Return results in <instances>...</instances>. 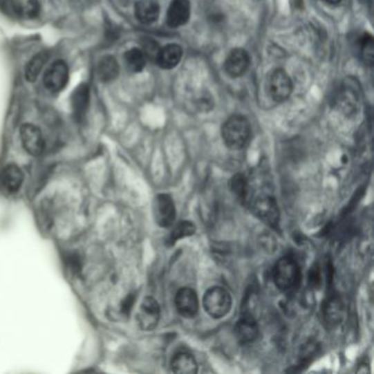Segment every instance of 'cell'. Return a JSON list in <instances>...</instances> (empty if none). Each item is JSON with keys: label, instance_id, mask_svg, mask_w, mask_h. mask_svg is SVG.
I'll list each match as a JSON object with an SVG mask.
<instances>
[{"label": "cell", "instance_id": "cell-19", "mask_svg": "<svg viewBox=\"0 0 374 374\" xmlns=\"http://www.w3.org/2000/svg\"><path fill=\"white\" fill-rule=\"evenodd\" d=\"M135 16L142 24H153L160 17V6L154 0H140L135 6Z\"/></svg>", "mask_w": 374, "mask_h": 374}, {"label": "cell", "instance_id": "cell-21", "mask_svg": "<svg viewBox=\"0 0 374 374\" xmlns=\"http://www.w3.org/2000/svg\"><path fill=\"white\" fill-rule=\"evenodd\" d=\"M98 77L101 82H110L117 80L119 76L120 67L117 59L112 56H104L98 64Z\"/></svg>", "mask_w": 374, "mask_h": 374}, {"label": "cell", "instance_id": "cell-13", "mask_svg": "<svg viewBox=\"0 0 374 374\" xmlns=\"http://www.w3.org/2000/svg\"><path fill=\"white\" fill-rule=\"evenodd\" d=\"M250 64V54L243 48H235L226 57L224 69L228 76L233 78L241 77L246 73Z\"/></svg>", "mask_w": 374, "mask_h": 374}, {"label": "cell", "instance_id": "cell-9", "mask_svg": "<svg viewBox=\"0 0 374 374\" xmlns=\"http://www.w3.org/2000/svg\"><path fill=\"white\" fill-rule=\"evenodd\" d=\"M359 88H357L356 82H349L344 84L338 91L337 96L335 98L336 106L338 109L345 112L346 114L355 113L358 109L360 102V95Z\"/></svg>", "mask_w": 374, "mask_h": 374}, {"label": "cell", "instance_id": "cell-27", "mask_svg": "<svg viewBox=\"0 0 374 374\" xmlns=\"http://www.w3.org/2000/svg\"><path fill=\"white\" fill-rule=\"evenodd\" d=\"M143 50L145 55L149 56L151 59H156L157 54H158V46H157L156 42L153 40H147L143 43Z\"/></svg>", "mask_w": 374, "mask_h": 374}, {"label": "cell", "instance_id": "cell-28", "mask_svg": "<svg viewBox=\"0 0 374 374\" xmlns=\"http://www.w3.org/2000/svg\"><path fill=\"white\" fill-rule=\"evenodd\" d=\"M310 286L313 287H319L321 282V271H319V265H314L310 272V278H308Z\"/></svg>", "mask_w": 374, "mask_h": 374}, {"label": "cell", "instance_id": "cell-6", "mask_svg": "<svg viewBox=\"0 0 374 374\" xmlns=\"http://www.w3.org/2000/svg\"><path fill=\"white\" fill-rule=\"evenodd\" d=\"M292 82L283 69H274L268 80V89L271 98L276 102L288 100L292 93Z\"/></svg>", "mask_w": 374, "mask_h": 374}, {"label": "cell", "instance_id": "cell-29", "mask_svg": "<svg viewBox=\"0 0 374 374\" xmlns=\"http://www.w3.org/2000/svg\"><path fill=\"white\" fill-rule=\"evenodd\" d=\"M134 301H135V297H133V295H129V297L125 299L124 302H123L122 304L123 313H130L131 308H132L133 304H134Z\"/></svg>", "mask_w": 374, "mask_h": 374}, {"label": "cell", "instance_id": "cell-11", "mask_svg": "<svg viewBox=\"0 0 374 374\" xmlns=\"http://www.w3.org/2000/svg\"><path fill=\"white\" fill-rule=\"evenodd\" d=\"M68 82V67L65 62L57 61L50 65L44 74V85L48 91L57 93L66 87Z\"/></svg>", "mask_w": 374, "mask_h": 374}, {"label": "cell", "instance_id": "cell-1", "mask_svg": "<svg viewBox=\"0 0 374 374\" xmlns=\"http://www.w3.org/2000/svg\"><path fill=\"white\" fill-rule=\"evenodd\" d=\"M274 281L281 292L292 293L299 289L302 281L300 265L291 256L280 258L274 265Z\"/></svg>", "mask_w": 374, "mask_h": 374}, {"label": "cell", "instance_id": "cell-7", "mask_svg": "<svg viewBox=\"0 0 374 374\" xmlns=\"http://www.w3.org/2000/svg\"><path fill=\"white\" fill-rule=\"evenodd\" d=\"M176 207L173 198L169 194H160L154 200V218L157 225L168 228L176 220Z\"/></svg>", "mask_w": 374, "mask_h": 374}, {"label": "cell", "instance_id": "cell-10", "mask_svg": "<svg viewBox=\"0 0 374 374\" xmlns=\"http://www.w3.org/2000/svg\"><path fill=\"white\" fill-rule=\"evenodd\" d=\"M20 136H21L22 145L24 149L32 156H39L42 154L46 147V142L43 138L42 132L40 129L35 125L28 124L22 125L20 130Z\"/></svg>", "mask_w": 374, "mask_h": 374}, {"label": "cell", "instance_id": "cell-8", "mask_svg": "<svg viewBox=\"0 0 374 374\" xmlns=\"http://www.w3.org/2000/svg\"><path fill=\"white\" fill-rule=\"evenodd\" d=\"M177 312L185 319H194L199 313V299L191 288H183L175 297Z\"/></svg>", "mask_w": 374, "mask_h": 374}, {"label": "cell", "instance_id": "cell-16", "mask_svg": "<svg viewBox=\"0 0 374 374\" xmlns=\"http://www.w3.org/2000/svg\"><path fill=\"white\" fill-rule=\"evenodd\" d=\"M183 53V48L178 44H168L158 50L157 64L164 69L175 68L180 63Z\"/></svg>", "mask_w": 374, "mask_h": 374}, {"label": "cell", "instance_id": "cell-17", "mask_svg": "<svg viewBox=\"0 0 374 374\" xmlns=\"http://www.w3.org/2000/svg\"><path fill=\"white\" fill-rule=\"evenodd\" d=\"M170 369L174 373L194 374L198 372V362L191 353L180 351L174 356Z\"/></svg>", "mask_w": 374, "mask_h": 374}, {"label": "cell", "instance_id": "cell-25", "mask_svg": "<svg viewBox=\"0 0 374 374\" xmlns=\"http://www.w3.org/2000/svg\"><path fill=\"white\" fill-rule=\"evenodd\" d=\"M17 10L24 17L35 18L39 14V1L37 0H16Z\"/></svg>", "mask_w": 374, "mask_h": 374}, {"label": "cell", "instance_id": "cell-26", "mask_svg": "<svg viewBox=\"0 0 374 374\" xmlns=\"http://www.w3.org/2000/svg\"><path fill=\"white\" fill-rule=\"evenodd\" d=\"M361 50H362V56H364V62L368 64H372L373 62V39L371 35H364L361 42Z\"/></svg>", "mask_w": 374, "mask_h": 374}, {"label": "cell", "instance_id": "cell-20", "mask_svg": "<svg viewBox=\"0 0 374 374\" xmlns=\"http://www.w3.org/2000/svg\"><path fill=\"white\" fill-rule=\"evenodd\" d=\"M230 189L232 194L236 196V199L242 205L248 203L250 196V185L246 175L242 173L234 175L230 180Z\"/></svg>", "mask_w": 374, "mask_h": 374}, {"label": "cell", "instance_id": "cell-5", "mask_svg": "<svg viewBox=\"0 0 374 374\" xmlns=\"http://www.w3.org/2000/svg\"><path fill=\"white\" fill-rule=\"evenodd\" d=\"M160 319V306L156 299L147 297L142 301L138 308L136 321L138 326L144 332H151L156 328Z\"/></svg>", "mask_w": 374, "mask_h": 374}, {"label": "cell", "instance_id": "cell-14", "mask_svg": "<svg viewBox=\"0 0 374 374\" xmlns=\"http://www.w3.org/2000/svg\"><path fill=\"white\" fill-rule=\"evenodd\" d=\"M24 173L17 165L9 164L0 170V187L6 194L18 192L24 183Z\"/></svg>", "mask_w": 374, "mask_h": 374}, {"label": "cell", "instance_id": "cell-23", "mask_svg": "<svg viewBox=\"0 0 374 374\" xmlns=\"http://www.w3.org/2000/svg\"><path fill=\"white\" fill-rule=\"evenodd\" d=\"M194 233H196V226H194V224L192 222H189V221H183L178 225H176L173 228V231L170 232L169 236H168L167 241H166V245L168 247L174 246L180 239L192 236Z\"/></svg>", "mask_w": 374, "mask_h": 374}, {"label": "cell", "instance_id": "cell-24", "mask_svg": "<svg viewBox=\"0 0 374 374\" xmlns=\"http://www.w3.org/2000/svg\"><path fill=\"white\" fill-rule=\"evenodd\" d=\"M46 61H48V54L39 53L28 63L27 67H26V78L28 82H33L37 80Z\"/></svg>", "mask_w": 374, "mask_h": 374}, {"label": "cell", "instance_id": "cell-30", "mask_svg": "<svg viewBox=\"0 0 374 374\" xmlns=\"http://www.w3.org/2000/svg\"><path fill=\"white\" fill-rule=\"evenodd\" d=\"M327 1H328V3H339V1H342V0H327Z\"/></svg>", "mask_w": 374, "mask_h": 374}, {"label": "cell", "instance_id": "cell-12", "mask_svg": "<svg viewBox=\"0 0 374 374\" xmlns=\"http://www.w3.org/2000/svg\"><path fill=\"white\" fill-rule=\"evenodd\" d=\"M234 332L241 345H250L259 337V326L252 314H244L237 321Z\"/></svg>", "mask_w": 374, "mask_h": 374}, {"label": "cell", "instance_id": "cell-18", "mask_svg": "<svg viewBox=\"0 0 374 374\" xmlns=\"http://www.w3.org/2000/svg\"><path fill=\"white\" fill-rule=\"evenodd\" d=\"M344 312H345L344 303L342 302L339 297L333 295L329 297L323 306L325 323L329 326H336L342 321Z\"/></svg>", "mask_w": 374, "mask_h": 374}, {"label": "cell", "instance_id": "cell-15", "mask_svg": "<svg viewBox=\"0 0 374 374\" xmlns=\"http://www.w3.org/2000/svg\"><path fill=\"white\" fill-rule=\"evenodd\" d=\"M190 18L189 0H174L167 11V24L169 27L178 28L186 24Z\"/></svg>", "mask_w": 374, "mask_h": 374}, {"label": "cell", "instance_id": "cell-4", "mask_svg": "<svg viewBox=\"0 0 374 374\" xmlns=\"http://www.w3.org/2000/svg\"><path fill=\"white\" fill-rule=\"evenodd\" d=\"M252 210L261 222L278 231L280 226V210L274 196L269 194L258 196L252 201Z\"/></svg>", "mask_w": 374, "mask_h": 374}, {"label": "cell", "instance_id": "cell-3", "mask_svg": "<svg viewBox=\"0 0 374 374\" xmlns=\"http://www.w3.org/2000/svg\"><path fill=\"white\" fill-rule=\"evenodd\" d=\"M203 306L205 312L213 319H223L232 308L231 294L224 288H211L203 297Z\"/></svg>", "mask_w": 374, "mask_h": 374}, {"label": "cell", "instance_id": "cell-22", "mask_svg": "<svg viewBox=\"0 0 374 374\" xmlns=\"http://www.w3.org/2000/svg\"><path fill=\"white\" fill-rule=\"evenodd\" d=\"M125 65L132 73H140L147 65V55L141 48H131L124 55Z\"/></svg>", "mask_w": 374, "mask_h": 374}, {"label": "cell", "instance_id": "cell-2", "mask_svg": "<svg viewBox=\"0 0 374 374\" xmlns=\"http://www.w3.org/2000/svg\"><path fill=\"white\" fill-rule=\"evenodd\" d=\"M250 123L243 115H232L226 120L222 128V136L226 147L232 151L244 149L250 140Z\"/></svg>", "mask_w": 374, "mask_h": 374}]
</instances>
